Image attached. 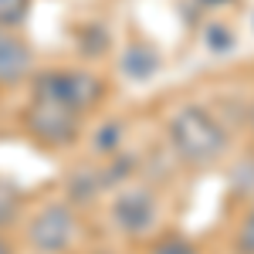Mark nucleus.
Masks as SVG:
<instances>
[{"label": "nucleus", "instance_id": "obj_12", "mask_svg": "<svg viewBox=\"0 0 254 254\" xmlns=\"http://www.w3.org/2000/svg\"><path fill=\"white\" fill-rule=\"evenodd\" d=\"M149 254H196V251H193V244L183 241V237H163Z\"/></svg>", "mask_w": 254, "mask_h": 254}, {"label": "nucleus", "instance_id": "obj_10", "mask_svg": "<svg viewBox=\"0 0 254 254\" xmlns=\"http://www.w3.org/2000/svg\"><path fill=\"white\" fill-rule=\"evenodd\" d=\"M20 210V193L10 187V183H0V227L10 224Z\"/></svg>", "mask_w": 254, "mask_h": 254}, {"label": "nucleus", "instance_id": "obj_7", "mask_svg": "<svg viewBox=\"0 0 254 254\" xmlns=\"http://www.w3.org/2000/svg\"><path fill=\"white\" fill-rule=\"evenodd\" d=\"M119 68H122V75L132 81H146L153 78L159 71V55L156 48H149V44H129L126 51H122V58H119Z\"/></svg>", "mask_w": 254, "mask_h": 254}, {"label": "nucleus", "instance_id": "obj_8", "mask_svg": "<svg viewBox=\"0 0 254 254\" xmlns=\"http://www.w3.org/2000/svg\"><path fill=\"white\" fill-rule=\"evenodd\" d=\"M203 44H207L210 55H227V51H234L237 38L227 24H207L203 27Z\"/></svg>", "mask_w": 254, "mask_h": 254}, {"label": "nucleus", "instance_id": "obj_3", "mask_svg": "<svg viewBox=\"0 0 254 254\" xmlns=\"http://www.w3.org/2000/svg\"><path fill=\"white\" fill-rule=\"evenodd\" d=\"M24 129L41 146L64 149V146H71L78 139L81 116L71 112V109H61V105H51V102H34L31 98V105L24 112Z\"/></svg>", "mask_w": 254, "mask_h": 254}, {"label": "nucleus", "instance_id": "obj_1", "mask_svg": "<svg viewBox=\"0 0 254 254\" xmlns=\"http://www.w3.org/2000/svg\"><path fill=\"white\" fill-rule=\"evenodd\" d=\"M166 132H170V142L180 153V159H187V163H210L227 146L224 126L203 105H183L180 112H173Z\"/></svg>", "mask_w": 254, "mask_h": 254}, {"label": "nucleus", "instance_id": "obj_13", "mask_svg": "<svg viewBox=\"0 0 254 254\" xmlns=\"http://www.w3.org/2000/svg\"><path fill=\"white\" fill-rule=\"evenodd\" d=\"M241 248L254 254V207L248 214V220H244V227H241Z\"/></svg>", "mask_w": 254, "mask_h": 254}, {"label": "nucleus", "instance_id": "obj_16", "mask_svg": "<svg viewBox=\"0 0 254 254\" xmlns=\"http://www.w3.org/2000/svg\"><path fill=\"white\" fill-rule=\"evenodd\" d=\"M251 126H254V109H251Z\"/></svg>", "mask_w": 254, "mask_h": 254}, {"label": "nucleus", "instance_id": "obj_2", "mask_svg": "<svg viewBox=\"0 0 254 254\" xmlns=\"http://www.w3.org/2000/svg\"><path fill=\"white\" fill-rule=\"evenodd\" d=\"M102 95H105V85L88 71H41L31 85L34 102H51V105L71 109L78 116L95 109Z\"/></svg>", "mask_w": 254, "mask_h": 254}, {"label": "nucleus", "instance_id": "obj_14", "mask_svg": "<svg viewBox=\"0 0 254 254\" xmlns=\"http://www.w3.org/2000/svg\"><path fill=\"white\" fill-rule=\"evenodd\" d=\"M200 7H217V3H231V0H196Z\"/></svg>", "mask_w": 254, "mask_h": 254}, {"label": "nucleus", "instance_id": "obj_15", "mask_svg": "<svg viewBox=\"0 0 254 254\" xmlns=\"http://www.w3.org/2000/svg\"><path fill=\"white\" fill-rule=\"evenodd\" d=\"M0 254H10V248H7V241L0 237Z\"/></svg>", "mask_w": 254, "mask_h": 254}, {"label": "nucleus", "instance_id": "obj_4", "mask_svg": "<svg viewBox=\"0 0 254 254\" xmlns=\"http://www.w3.org/2000/svg\"><path fill=\"white\" fill-rule=\"evenodd\" d=\"M71 237H75V217L64 203L41 207L27 227V241L41 254H58L64 248H71Z\"/></svg>", "mask_w": 254, "mask_h": 254}, {"label": "nucleus", "instance_id": "obj_6", "mask_svg": "<svg viewBox=\"0 0 254 254\" xmlns=\"http://www.w3.org/2000/svg\"><path fill=\"white\" fill-rule=\"evenodd\" d=\"M31 75V44L14 27L0 24V85H17Z\"/></svg>", "mask_w": 254, "mask_h": 254}, {"label": "nucleus", "instance_id": "obj_9", "mask_svg": "<svg viewBox=\"0 0 254 254\" xmlns=\"http://www.w3.org/2000/svg\"><path fill=\"white\" fill-rule=\"evenodd\" d=\"M31 0H0V24L3 27H17L20 20L27 17Z\"/></svg>", "mask_w": 254, "mask_h": 254}, {"label": "nucleus", "instance_id": "obj_11", "mask_svg": "<svg viewBox=\"0 0 254 254\" xmlns=\"http://www.w3.org/2000/svg\"><path fill=\"white\" fill-rule=\"evenodd\" d=\"M119 132H122V129H119V122H105V126L98 129L95 149H98V153H112V149L119 146Z\"/></svg>", "mask_w": 254, "mask_h": 254}, {"label": "nucleus", "instance_id": "obj_5", "mask_svg": "<svg viewBox=\"0 0 254 254\" xmlns=\"http://www.w3.org/2000/svg\"><path fill=\"white\" fill-rule=\"evenodd\" d=\"M112 224L122 234H146L156 224V196L146 187H129L112 200Z\"/></svg>", "mask_w": 254, "mask_h": 254}]
</instances>
